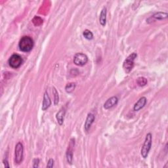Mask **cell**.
Returning a JSON list of instances; mask_svg holds the SVG:
<instances>
[{
	"label": "cell",
	"instance_id": "obj_1",
	"mask_svg": "<svg viewBox=\"0 0 168 168\" xmlns=\"http://www.w3.org/2000/svg\"><path fill=\"white\" fill-rule=\"evenodd\" d=\"M34 47V41L29 36H24L19 43L20 50L23 52H30Z\"/></svg>",
	"mask_w": 168,
	"mask_h": 168
},
{
	"label": "cell",
	"instance_id": "obj_2",
	"mask_svg": "<svg viewBox=\"0 0 168 168\" xmlns=\"http://www.w3.org/2000/svg\"><path fill=\"white\" fill-rule=\"evenodd\" d=\"M152 142H153V135L150 133H149L146 135L145 141L141 150V154L143 158H146L151 149Z\"/></svg>",
	"mask_w": 168,
	"mask_h": 168
},
{
	"label": "cell",
	"instance_id": "obj_3",
	"mask_svg": "<svg viewBox=\"0 0 168 168\" xmlns=\"http://www.w3.org/2000/svg\"><path fill=\"white\" fill-rule=\"evenodd\" d=\"M137 54L136 53H133L129 55L126 59L124 60L123 64V68L126 73H129L133 68L134 66V60L137 58Z\"/></svg>",
	"mask_w": 168,
	"mask_h": 168
},
{
	"label": "cell",
	"instance_id": "obj_4",
	"mask_svg": "<svg viewBox=\"0 0 168 168\" xmlns=\"http://www.w3.org/2000/svg\"><path fill=\"white\" fill-rule=\"evenodd\" d=\"M24 148L21 142H18L15 146V162L17 164H20L23 160Z\"/></svg>",
	"mask_w": 168,
	"mask_h": 168
},
{
	"label": "cell",
	"instance_id": "obj_5",
	"mask_svg": "<svg viewBox=\"0 0 168 168\" xmlns=\"http://www.w3.org/2000/svg\"><path fill=\"white\" fill-rule=\"evenodd\" d=\"M88 57L84 53H79L75 55L74 57V63L77 66L82 67L87 63Z\"/></svg>",
	"mask_w": 168,
	"mask_h": 168
},
{
	"label": "cell",
	"instance_id": "obj_6",
	"mask_svg": "<svg viewBox=\"0 0 168 168\" xmlns=\"http://www.w3.org/2000/svg\"><path fill=\"white\" fill-rule=\"evenodd\" d=\"M9 66L13 68H18L22 63V57L17 54L12 55L9 59Z\"/></svg>",
	"mask_w": 168,
	"mask_h": 168
},
{
	"label": "cell",
	"instance_id": "obj_7",
	"mask_svg": "<svg viewBox=\"0 0 168 168\" xmlns=\"http://www.w3.org/2000/svg\"><path fill=\"white\" fill-rule=\"evenodd\" d=\"M75 145V140L74 139H71L70 141L69 145L68 146V149L67 151V160L69 164H72L73 161V150L74 147Z\"/></svg>",
	"mask_w": 168,
	"mask_h": 168
},
{
	"label": "cell",
	"instance_id": "obj_8",
	"mask_svg": "<svg viewBox=\"0 0 168 168\" xmlns=\"http://www.w3.org/2000/svg\"><path fill=\"white\" fill-rule=\"evenodd\" d=\"M95 117L93 114L91 113L88 114L84 125V129L86 132H87L90 129V128H91V126L93 124L94 121H95Z\"/></svg>",
	"mask_w": 168,
	"mask_h": 168
},
{
	"label": "cell",
	"instance_id": "obj_9",
	"mask_svg": "<svg viewBox=\"0 0 168 168\" xmlns=\"http://www.w3.org/2000/svg\"><path fill=\"white\" fill-rule=\"evenodd\" d=\"M118 99L117 97L114 96L110 97L105 102V103L104 104V108L105 109L111 108L113 107V106L118 104Z\"/></svg>",
	"mask_w": 168,
	"mask_h": 168
},
{
	"label": "cell",
	"instance_id": "obj_10",
	"mask_svg": "<svg viewBox=\"0 0 168 168\" xmlns=\"http://www.w3.org/2000/svg\"><path fill=\"white\" fill-rule=\"evenodd\" d=\"M146 101L147 100L145 97H141L140 99H139V100L133 106V110L135 111H139V110H140L145 106Z\"/></svg>",
	"mask_w": 168,
	"mask_h": 168
},
{
	"label": "cell",
	"instance_id": "obj_11",
	"mask_svg": "<svg viewBox=\"0 0 168 168\" xmlns=\"http://www.w3.org/2000/svg\"><path fill=\"white\" fill-rule=\"evenodd\" d=\"M51 105V101L50 99V97L49 96L48 93L47 91L45 92L43 95V104L42 109L43 111L46 110Z\"/></svg>",
	"mask_w": 168,
	"mask_h": 168
},
{
	"label": "cell",
	"instance_id": "obj_12",
	"mask_svg": "<svg viewBox=\"0 0 168 168\" xmlns=\"http://www.w3.org/2000/svg\"><path fill=\"white\" fill-rule=\"evenodd\" d=\"M65 112H66L64 108H62V109H60L58 112H57V115H56V118L57 120V122H58V124L60 125H62L63 124Z\"/></svg>",
	"mask_w": 168,
	"mask_h": 168
},
{
	"label": "cell",
	"instance_id": "obj_13",
	"mask_svg": "<svg viewBox=\"0 0 168 168\" xmlns=\"http://www.w3.org/2000/svg\"><path fill=\"white\" fill-rule=\"evenodd\" d=\"M99 22L101 26H105L106 22V8L103 7L101 10L100 17H99Z\"/></svg>",
	"mask_w": 168,
	"mask_h": 168
},
{
	"label": "cell",
	"instance_id": "obj_14",
	"mask_svg": "<svg viewBox=\"0 0 168 168\" xmlns=\"http://www.w3.org/2000/svg\"><path fill=\"white\" fill-rule=\"evenodd\" d=\"M167 13H163V12H158V13L154 14L152 17L149 19H154V20H163L166 19L167 17Z\"/></svg>",
	"mask_w": 168,
	"mask_h": 168
},
{
	"label": "cell",
	"instance_id": "obj_15",
	"mask_svg": "<svg viewBox=\"0 0 168 168\" xmlns=\"http://www.w3.org/2000/svg\"><path fill=\"white\" fill-rule=\"evenodd\" d=\"M75 88H76L75 83H70L65 86V91H66L67 93H70L74 91Z\"/></svg>",
	"mask_w": 168,
	"mask_h": 168
},
{
	"label": "cell",
	"instance_id": "obj_16",
	"mask_svg": "<svg viewBox=\"0 0 168 168\" xmlns=\"http://www.w3.org/2000/svg\"><path fill=\"white\" fill-rule=\"evenodd\" d=\"M83 36H84V38L85 39H87L88 40H91L93 38V33H92V32L91 31L87 30V29H86V30H85L84 31Z\"/></svg>",
	"mask_w": 168,
	"mask_h": 168
},
{
	"label": "cell",
	"instance_id": "obj_17",
	"mask_svg": "<svg viewBox=\"0 0 168 168\" xmlns=\"http://www.w3.org/2000/svg\"><path fill=\"white\" fill-rule=\"evenodd\" d=\"M137 83L139 86L143 87L147 84V79L145 77H139L137 80Z\"/></svg>",
	"mask_w": 168,
	"mask_h": 168
},
{
	"label": "cell",
	"instance_id": "obj_18",
	"mask_svg": "<svg viewBox=\"0 0 168 168\" xmlns=\"http://www.w3.org/2000/svg\"><path fill=\"white\" fill-rule=\"evenodd\" d=\"M32 22L35 26H40L43 23V20L39 17H35L32 19Z\"/></svg>",
	"mask_w": 168,
	"mask_h": 168
},
{
	"label": "cell",
	"instance_id": "obj_19",
	"mask_svg": "<svg viewBox=\"0 0 168 168\" xmlns=\"http://www.w3.org/2000/svg\"><path fill=\"white\" fill-rule=\"evenodd\" d=\"M53 94H54V105H57L59 103V93L55 87H53Z\"/></svg>",
	"mask_w": 168,
	"mask_h": 168
},
{
	"label": "cell",
	"instance_id": "obj_20",
	"mask_svg": "<svg viewBox=\"0 0 168 168\" xmlns=\"http://www.w3.org/2000/svg\"><path fill=\"white\" fill-rule=\"evenodd\" d=\"M53 166H54V160H53V159H50L48 161V163H47V167H50V168H51L53 167Z\"/></svg>",
	"mask_w": 168,
	"mask_h": 168
},
{
	"label": "cell",
	"instance_id": "obj_21",
	"mask_svg": "<svg viewBox=\"0 0 168 168\" xmlns=\"http://www.w3.org/2000/svg\"><path fill=\"white\" fill-rule=\"evenodd\" d=\"M33 167L36 168L38 167L39 166V159L38 158H36L33 160Z\"/></svg>",
	"mask_w": 168,
	"mask_h": 168
},
{
	"label": "cell",
	"instance_id": "obj_22",
	"mask_svg": "<svg viewBox=\"0 0 168 168\" xmlns=\"http://www.w3.org/2000/svg\"><path fill=\"white\" fill-rule=\"evenodd\" d=\"M3 162V164H4V166H5V167H7V168L10 167V166L9 164V163H8V161L7 160V159H4Z\"/></svg>",
	"mask_w": 168,
	"mask_h": 168
}]
</instances>
